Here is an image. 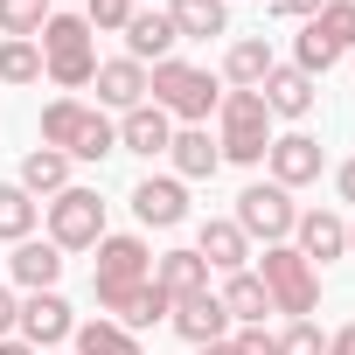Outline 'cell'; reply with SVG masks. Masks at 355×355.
Segmentation results:
<instances>
[{
    "instance_id": "cell-8",
    "label": "cell",
    "mask_w": 355,
    "mask_h": 355,
    "mask_svg": "<svg viewBox=\"0 0 355 355\" xmlns=\"http://www.w3.org/2000/svg\"><path fill=\"white\" fill-rule=\"evenodd\" d=\"M251 244H293V223H300V209H293V196L279 189V182H251L244 196H237V216H230Z\"/></svg>"
},
{
    "instance_id": "cell-27",
    "label": "cell",
    "mask_w": 355,
    "mask_h": 355,
    "mask_svg": "<svg viewBox=\"0 0 355 355\" xmlns=\"http://www.w3.org/2000/svg\"><path fill=\"white\" fill-rule=\"evenodd\" d=\"M35 216H42V202H35L21 182H8V189H0V244H21V237H35Z\"/></svg>"
},
{
    "instance_id": "cell-18",
    "label": "cell",
    "mask_w": 355,
    "mask_h": 355,
    "mask_svg": "<svg viewBox=\"0 0 355 355\" xmlns=\"http://www.w3.org/2000/svg\"><path fill=\"white\" fill-rule=\"evenodd\" d=\"M167 139H174V119H167L160 105H132V112H119V146H125V153L153 160V153H167Z\"/></svg>"
},
{
    "instance_id": "cell-23",
    "label": "cell",
    "mask_w": 355,
    "mask_h": 355,
    "mask_svg": "<svg viewBox=\"0 0 355 355\" xmlns=\"http://www.w3.org/2000/svg\"><path fill=\"white\" fill-rule=\"evenodd\" d=\"M167 21H174V35H182V42H209V35L230 28L223 0H167Z\"/></svg>"
},
{
    "instance_id": "cell-44",
    "label": "cell",
    "mask_w": 355,
    "mask_h": 355,
    "mask_svg": "<svg viewBox=\"0 0 355 355\" xmlns=\"http://www.w3.org/2000/svg\"><path fill=\"white\" fill-rule=\"evenodd\" d=\"M348 56H355V49H348Z\"/></svg>"
},
{
    "instance_id": "cell-21",
    "label": "cell",
    "mask_w": 355,
    "mask_h": 355,
    "mask_svg": "<svg viewBox=\"0 0 355 355\" xmlns=\"http://www.w3.org/2000/svg\"><path fill=\"white\" fill-rule=\"evenodd\" d=\"M153 286H160L167 300H196V293H209V265H202L196 251H160V258H153Z\"/></svg>"
},
{
    "instance_id": "cell-7",
    "label": "cell",
    "mask_w": 355,
    "mask_h": 355,
    "mask_svg": "<svg viewBox=\"0 0 355 355\" xmlns=\"http://www.w3.org/2000/svg\"><path fill=\"white\" fill-rule=\"evenodd\" d=\"M42 216H49V244H56V251H98V237H105V202H98V189H63V196L42 202Z\"/></svg>"
},
{
    "instance_id": "cell-9",
    "label": "cell",
    "mask_w": 355,
    "mask_h": 355,
    "mask_svg": "<svg viewBox=\"0 0 355 355\" xmlns=\"http://www.w3.org/2000/svg\"><path fill=\"white\" fill-rule=\"evenodd\" d=\"M265 167H272V182L293 196V189L320 182V167H327V146H320L313 132H272V146H265Z\"/></svg>"
},
{
    "instance_id": "cell-36",
    "label": "cell",
    "mask_w": 355,
    "mask_h": 355,
    "mask_svg": "<svg viewBox=\"0 0 355 355\" xmlns=\"http://www.w3.org/2000/svg\"><path fill=\"white\" fill-rule=\"evenodd\" d=\"M327 8V0H272V15H286V21H313Z\"/></svg>"
},
{
    "instance_id": "cell-13",
    "label": "cell",
    "mask_w": 355,
    "mask_h": 355,
    "mask_svg": "<svg viewBox=\"0 0 355 355\" xmlns=\"http://www.w3.org/2000/svg\"><path fill=\"white\" fill-rule=\"evenodd\" d=\"M293 251H300L306 265L348 258V223H341L334 209H300V223H293Z\"/></svg>"
},
{
    "instance_id": "cell-17",
    "label": "cell",
    "mask_w": 355,
    "mask_h": 355,
    "mask_svg": "<svg viewBox=\"0 0 355 355\" xmlns=\"http://www.w3.org/2000/svg\"><path fill=\"white\" fill-rule=\"evenodd\" d=\"M8 279H15L21 293H56V279H63V251H56L49 237H42V244H35V237H21V244H15V258H8Z\"/></svg>"
},
{
    "instance_id": "cell-31",
    "label": "cell",
    "mask_w": 355,
    "mask_h": 355,
    "mask_svg": "<svg viewBox=\"0 0 355 355\" xmlns=\"http://www.w3.org/2000/svg\"><path fill=\"white\" fill-rule=\"evenodd\" d=\"M35 77H42L35 42H0V84H35Z\"/></svg>"
},
{
    "instance_id": "cell-33",
    "label": "cell",
    "mask_w": 355,
    "mask_h": 355,
    "mask_svg": "<svg viewBox=\"0 0 355 355\" xmlns=\"http://www.w3.org/2000/svg\"><path fill=\"white\" fill-rule=\"evenodd\" d=\"M84 21H91V35H125L132 0H84Z\"/></svg>"
},
{
    "instance_id": "cell-24",
    "label": "cell",
    "mask_w": 355,
    "mask_h": 355,
    "mask_svg": "<svg viewBox=\"0 0 355 355\" xmlns=\"http://www.w3.org/2000/svg\"><path fill=\"white\" fill-rule=\"evenodd\" d=\"M265 70H272V42H258V35L230 42V56H223V84H230V91H258Z\"/></svg>"
},
{
    "instance_id": "cell-25",
    "label": "cell",
    "mask_w": 355,
    "mask_h": 355,
    "mask_svg": "<svg viewBox=\"0 0 355 355\" xmlns=\"http://www.w3.org/2000/svg\"><path fill=\"white\" fill-rule=\"evenodd\" d=\"M84 125H91V105H77V98H56V105H42V146H56V153H77Z\"/></svg>"
},
{
    "instance_id": "cell-34",
    "label": "cell",
    "mask_w": 355,
    "mask_h": 355,
    "mask_svg": "<svg viewBox=\"0 0 355 355\" xmlns=\"http://www.w3.org/2000/svg\"><path fill=\"white\" fill-rule=\"evenodd\" d=\"M279 355H327V334H320L313 320H286V334H279Z\"/></svg>"
},
{
    "instance_id": "cell-12",
    "label": "cell",
    "mask_w": 355,
    "mask_h": 355,
    "mask_svg": "<svg viewBox=\"0 0 355 355\" xmlns=\"http://www.w3.org/2000/svg\"><path fill=\"white\" fill-rule=\"evenodd\" d=\"M258 98H265V112H272V119H306V112H313V98H320V84H313L306 70H293V63H272V70H265V84H258Z\"/></svg>"
},
{
    "instance_id": "cell-14",
    "label": "cell",
    "mask_w": 355,
    "mask_h": 355,
    "mask_svg": "<svg viewBox=\"0 0 355 355\" xmlns=\"http://www.w3.org/2000/svg\"><path fill=\"white\" fill-rule=\"evenodd\" d=\"M174 334L182 341H196V348H209V341H230V313H223V300L216 293H196V300H174Z\"/></svg>"
},
{
    "instance_id": "cell-16",
    "label": "cell",
    "mask_w": 355,
    "mask_h": 355,
    "mask_svg": "<svg viewBox=\"0 0 355 355\" xmlns=\"http://www.w3.org/2000/svg\"><path fill=\"white\" fill-rule=\"evenodd\" d=\"M174 21H167V8H132V21H125V56L132 63H167L174 56Z\"/></svg>"
},
{
    "instance_id": "cell-28",
    "label": "cell",
    "mask_w": 355,
    "mask_h": 355,
    "mask_svg": "<svg viewBox=\"0 0 355 355\" xmlns=\"http://www.w3.org/2000/svg\"><path fill=\"white\" fill-rule=\"evenodd\" d=\"M70 348H77V355H139V334H125L119 320H84V327L70 334Z\"/></svg>"
},
{
    "instance_id": "cell-37",
    "label": "cell",
    "mask_w": 355,
    "mask_h": 355,
    "mask_svg": "<svg viewBox=\"0 0 355 355\" xmlns=\"http://www.w3.org/2000/svg\"><path fill=\"white\" fill-rule=\"evenodd\" d=\"M15 320H21V300H15L8 286H0V341H8V334H15Z\"/></svg>"
},
{
    "instance_id": "cell-19",
    "label": "cell",
    "mask_w": 355,
    "mask_h": 355,
    "mask_svg": "<svg viewBox=\"0 0 355 355\" xmlns=\"http://www.w3.org/2000/svg\"><path fill=\"white\" fill-rule=\"evenodd\" d=\"M196 258H202L209 272H244V258H251V237H244L230 216H209V223H202V237H196Z\"/></svg>"
},
{
    "instance_id": "cell-15",
    "label": "cell",
    "mask_w": 355,
    "mask_h": 355,
    "mask_svg": "<svg viewBox=\"0 0 355 355\" xmlns=\"http://www.w3.org/2000/svg\"><path fill=\"white\" fill-rule=\"evenodd\" d=\"M167 160H174V182H209V174L223 167V153H216L209 125H174V139H167Z\"/></svg>"
},
{
    "instance_id": "cell-20",
    "label": "cell",
    "mask_w": 355,
    "mask_h": 355,
    "mask_svg": "<svg viewBox=\"0 0 355 355\" xmlns=\"http://www.w3.org/2000/svg\"><path fill=\"white\" fill-rule=\"evenodd\" d=\"M98 105H112V112H132V105H146V63H132V56H119V63H98Z\"/></svg>"
},
{
    "instance_id": "cell-40",
    "label": "cell",
    "mask_w": 355,
    "mask_h": 355,
    "mask_svg": "<svg viewBox=\"0 0 355 355\" xmlns=\"http://www.w3.org/2000/svg\"><path fill=\"white\" fill-rule=\"evenodd\" d=\"M0 355H35V348H28L21 334H8V341H0Z\"/></svg>"
},
{
    "instance_id": "cell-2",
    "label": "cell",
    "mask_w": 355,
    "mask_h": 355,
    "mask_svg": "<svg viewBox=\"0 0 355 355\" xmlns=\"http://www.w3.org/2000/svg\"><path fill=\"white\" fill-rule=\"evenodd\" d=\"M153 279V251H146V237H98V272H91V300L105 306V313H125L132 306V293Z\"/></svg>"
},
{
    "instance_id": "cell-5",
    "label": "cell",
    "mask_w": 355,
    "mask_h": 355,
    "mask_svg": "<svg viewBox=\"0 0 355 355\" xmlns=\"http://www.w3.org/2000/svg\"><path fill=\"white\" fill-rule=\"evenodd\" d=\"M348 49H355V0H327V8H320V15L300 28L293 70H306V77L320 84V77H327V70H334Z\"/></svg>"
},
{
    "instance_id": "cell-41",
    "label": "cell",
    "mask_w": 355,
    "mask_h": 355,
    "mask_svg": "<svg viewBox=\"0 0 355 355\" xmlns=\"http://www.w3.org/2000/svg\"><path fill=\"white\" fill-rule=\"evenodd\" d=\"M202 355H237V348H230V341H209V348H202Z\"/></svg>"
},
{
    "instance_id": "cell-10",
    "label": "cell",
    "mask_w": 355,
    "mask_h": 355,
    "mask_svg": "<svg viewBox=\"0 0 355 355\" xmlns=\"http://www.w3.org/2000/svg\"><path fill=\"white\" fill-rule=\"evenodd\" d=\"M15 327H21V341L42 355V348H63V341L77 334V313H70V300H63V293H28Z\"/></svg>"
},
{
    "instance_id": "cell-3",
    "label": "cell",
    "mask_w": 355,
    "mask_h": 355,
    "mask_svg": "<svg viewBox=\"0 0 355 355\" xmlns=\"http://www.w3.org/2000/svg\"><path fill=\"white\" fill-rule=\"evenodd\" d=\"M146 105H160L167 119H182V125H202L216 105H223V84L209 77V70H196V63H153L146 70Z\"/></svg>"
},
{
    "instance_id": "cell-6",
    "label": "cell",
    "mask_w": 355,
    "mask_h": 355,
    "mask_svg": "<svg viewBox=\"0 0 355 355\" xmlns=\"http://www.w3.org/2000/svg\"><path fill=\"white\" fill-rule=\"evenodd\" d=\"M258 279H265V293H272V313H286V320H306V313L320 306V272H313L293 244H265Z\"/></svg>"
},
{
    "instance_id": "cell-38",
    "label": "cell",
    "mask_w": 355,
    "mask_h": 355,
    "mask_svg": "<svg viewBox=\"0 0 355 355\" xmlns=\"http://www.w3.org/2000/svg\"><path fill=\"white\" fill-rule=\"evenodd\" d=\"M327 355H355V320H348V327H334V334H327Z\"/></svg>"
},
{
    "instance_id": "cell-35",
    "label": "cell",
    "mask_w": 355,
    "mask_h": 355,
    "mask_svg": "<svg viewBox=\"0 0 355 355\" xmlns=\"http://www.w3.org/2000/svg\"><path fill=\"white\" fill-rule=\"evenodd\" d=\"M230 348H237V355H279V334H265V327H244Z\"/></svg>"
},
{
    "instance_id": "cell-42",
    "label": "cell",
    "mask_w": 355,
    "mask_h": 355,
    "mask_svg": "<svg viewBox=\"0 0 355 355\" xmlns=\"http://www.w3.org/2000/svg\"><path fill=\"white\" fill-rule=\"evenodd\" d=\"M348 258H355V223H348Z\"/></svg>"
},
{
    "instance_id": "cell-11",
    "label": "cell",
    "mask_w": 355,
    "mask_h": 355,
    "mask_svg": "<svg viewBox=\"0 0 355 355\" xmlns=\"http://www.w3.org/2000/svg\"><path fill=\"white\" fill-rule=\"evenodd\" d=\"M132 216H139L146 230L189 223V182H174V174H146V182L132 189Z\"/></svg>"
},
{
    "instance_id": "cell-22",
    "label": "cell",
    "mask_w": 355,
    "mask_h": 355,
    "mask_svg": "<svg viewBox=\"0 0 355 355\" xmlns=\"http://www.w3.org/2000/svg\"><path fill=\"white\" fill-rule=\"evenodd\" d=\"M216 300H223V313H230V320H244V327H265V313H272V293H265V279H258V272H230Z\"/></svg>"
},
{
    "instance_id": "cell-26",
    "label": "cell",
    "mask_w": 355,
    "mask_h": 355,
    "mask_svg": "<svg viewBox=\"0 0 355 355\" xmlns=\"http://www.w3.org/2000/svg\"><path fill=\"white\" fill-rule=\"evenodd\" d=\"M21 189H28V196H63V189H70V153L35 146V153L21 160Z\"/></svg>"
},
{
    "instance_id": "cell-43",
    "label": "cell",
    "mask_w": 355,
    "mask_h": 355,
    "mask_svg": "<svg viewBox=\"0 0 355 355\" xmlns=\"http://www.w3.org/2000/svg\"><path fill=\"white\" fill-rule=\"evenodd\" d=\"M49 8H56V0H49Z\"/></svg>"
},
{
    "instance_id": "cell-30",
    "label": "cell",
    "mask_w": 355,
    "mask_h": 355,
    "mask_svg": "<svg viewBox=\"0 0 355 355\" xmlns=\"http://www.w3.org/2000/svg\"><path fill=\"white\" fill-rule=\"evenodd\" d=\"M167 313H174V300H167V293L146 279V286L132 293V306L119 313V327H125V334H139V327H153V320H167Z\"/></svg>"
},
{
    "instance_id": "cell-29",
    "label": "cell",
    "mask_w": 355,
    "mask_h": 355,
    "mask_svg": "<svg viewBox=\"0 0 355 355\" xmlns=\"http://www.w3.org/2000/svg\"><path fill=\"white\" fill-rule=\"evenodd\" d=\"M49 15H56L49 0H0V35H8V42H35Z\"/></svg>"
},
{
    "instance_id": "cell-1",
    "label": "cell",
    "mask_w": 355,
    "mask_h": 355,
    "mask_svg": "<svg viewBox=\"0 0 355 355\" xmlns=\"http://www.w3.org/2000/svg\"><path fill=\"white\" fill-rule=\"evenodd\" d=\"M35 49H42V77H49L56 91H84V84L98 77V42H91V21H84V15H63V8H56V15L42 21V42H35Z\"/></svg>"
},
{
    "instance_id": "cell-4",
    "label": "cell",
    "mask_w": 355,
    "mask_h": 355,
    "mask_svg": "<svg viewBox=\"0 0 355 355\" xmlns=\"http://www.w3.org/2000/svg\"><path fill=\"white\" fill-rule=\"evenodd\" d=\"M265 146H272V112H265V98H258V91H223V105H216V153L237 160V167H258Z\"/></svg>"
},
{
    "instance_id": "cell-32",
    "label": "cell",
    "mask_w": 355,
    "mask_h": 355,
    "mask_svg": "<svg viewBox=\"0 0 355 355\" xmlns=\"http://www.w3.org/2000/svg\"><path fill=\"white\" fill-rule=\"evenodd\" d=\"M105 153H119V125L91 105V125H84V139H77V153H70V160H105Z\"/></svg>"
},
{
    "instance_id": "cell-39",
    "label": "cell",
    "mask_w": 355,
    "mask_h": 355,
    "mask_svg": "<svg viewBox=\"0 0 355 355\" xmlns=\"http://www.w3.org/2000/svg\"><path fill=\"white\" fill-rule=\"evenodd\" d=\"M334 189H341V202H355V160H341V167H334Z\"/></svg>"
}]
</instances>
